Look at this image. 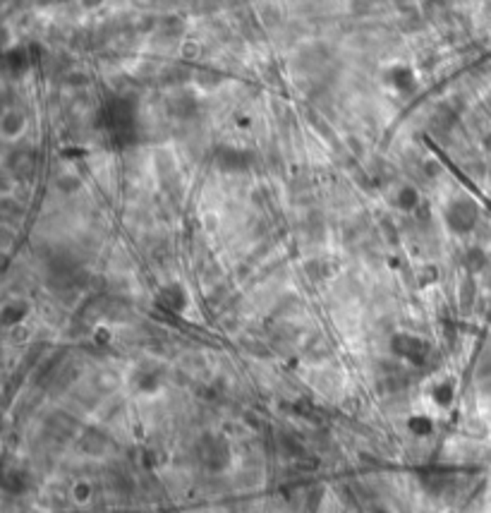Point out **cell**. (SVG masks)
Here are the masks:
<instances>
[{
	"mask_svg": "<svg viewBox=\"0 0 491 513\" xmlns=\"http://www.w3.org/2000/svg\"><path fill=\"white\" fill-rule=\"evenodd\" d=\"M434 401L441 403V406H448V403H450V386H448V384H441V386H436Z\"/></svg>",
	"mask_w": 491,
	"mask_h": 513,
	"instance_id": "ba28073f",
	"label": "cell"
},
{
	"mask_svg": "<svg viewBox=\"0 0 491 513\" xmlns=\"http://www.w3.org/2000/svg\"><path fill=\"white\" fill-rule=\"evenodd\" d=\"M477 204L470 199H455L453 204L446 209V223H448V228L458 230V233H468V230L474 228V223H477Z\"/></svg>",
	"mask_w": 491,
	"mask_h": 513,
	"instance_id": "6da1fadb",
	"label": "cell"
},
{
	"mask_svg": "<svg viewBox=\"0 0 491 513\" xmlns=\"http://www.w3.org/2000/svg\"><path fill=\"white\" fill-rule=\"evenodd\" d=\"M29 307L24 303H8L3 307V324L5 327H12V324H19L24 317H27Z\"/></svg>",
	"mask_w": 491,
	"mask_h": 513,
	"instance_id": "8992f818",
	"label": "cell"
},
{
	"mask_svg": "<svg viewBox=\"0 0 491 513\" xmlns=\"http://www.w3.org/2000/svg\"><path fill=\"white\" fill-rule=\"evenodd\" d=\"M393 353L400 355V358H408L410 362L422 364L426 355V343L417 336H410V334H398L393 336Z\"/></svg>",
	"mask_w": 491,
	"mask_h": 513,
	"instance_id": "3957f363",
	"label": "cell"
},
{
	"mask_svg": "<svg viewBox=\"0 0 491 513\" xmlns=\"http://www.w3.org/2000/svg\"><path fill=\"white\" fill-rule=\"evenodd\" d=\"M0 125H3V135L12 140V137H17L19 132L24 130V116L19 111H8L3 116V122H0Z\"/></svg>",
	"mask_w": 491,
	"mask_h": 513,
	"instance_id": "5b68a950",
	"label": "cell"
},
{
	"mask_svg": "<svg viewBox=\"0 0 491 513\" xmlns=\"http://www.w3.org/2000/svg\"><path fill=\"white\" fill-rule=\"evenodd\" d=\"M132 120H135V113H132V106L122 98H116L111 101V106L106 108V127L113 132V135H122V132H130Z\"/></svg>",
	"mask_w": 491,
	"mask_h": 513,
	"instance_id": "7a4b0ae2",
	"label": "cell"
},
{
	"mask_svg": "<svg viewBox=\"0 0 491 513\" xmlns=\"http://www.w3.org/2000/svg\"><path fill=\"white\" fill-rule=\"evenodd\" d=\"M158 305H161V307H166L168 312H182V309H185V305H187L185 290H182L177 283L166 285V288L158 293Z\"/></svg>",
	"mask_w": 491,
	"mask_h": 513,
	"instance_id": "277c9868",
	"label": "cell"
},
{
	"mask_svg": "<svg viewBox=\"0 0 491 513\" xmlns=\"http://www.w3.org/2000/svg\"><path fill=\"white\" fill-rule=\"evenodd\" d=\"M398 201H400V206H403L405 211H413L415 206L419 204L417 190H415V187H403V190H400V195H398Z\"/></svg>",
	"mask_w": 491,
	"mask_h": 513,
	"instance_id": "52a82bcc",
	"label": "cell"
}]
</instances>
